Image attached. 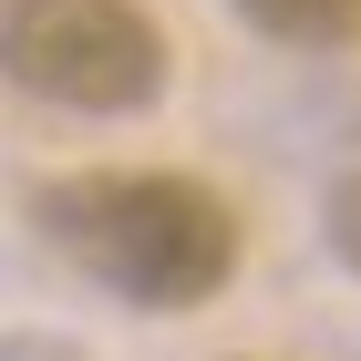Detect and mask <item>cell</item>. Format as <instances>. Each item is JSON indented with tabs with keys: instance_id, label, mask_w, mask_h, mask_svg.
I'll use <instances>...</instances> for the list:
<instances>
[{
	"instance_id": "obj_1",
	"label": "cell",
	"mask_w": 361,
	"mask_h": 361,
	"mask_svg": "<svg viewBox=\"0 0 361 361\" xmlns=\"http://www.w3.org/2000/svg\"><path fill=\"white\" fill-rule=\"evenodd\" d=\"M31 238L135 310H207L248 258V227L207 176L176 166H73L31 186Z\"/></svg>"
},
{
	"instance_id": "obj_2",
	"label": "cell",
	"mask_w": 361,
	"mask_h": 361,
	"mask_svg": "<svg viewBox=\"0 0 361 361\" xmlns=\"http://www.w3.org/2000/svg\"><path fill=\"white\" fill-rule=\"evenodd\" d=\"M0 73L52 114L124 124L166 104L176 52L145 0H0Z\"/></svg>"
},
{
	"instance_id": "obj_3",
	"label": "cell",
	"mask_w": 361,
	"mask_h": 361,
	"mask_svg": "<svg viewBox=\"0 0 361 361\" xmlns=\"http://www.w3.org/2000/svg\"><path fill=\"white\" fill-rule=\"evenodd\" d=\"M227 11L279 52H351L361 42V0H227Z\"/></svg>"
},
{
	"instance_id": "obj_4",
	"label": "cell",
	"mask_w": 361,
	"mask_h": 361,
	"mask_svg": "<svg viewBox=\"0 0 361 361\" xmlns=\"http://www.w3.org/2000/svg\"><path fill=\"white\" fill-rule=\"evenodd\" d=\"M320 227H331V258H341V269L361 279V166H351V176L331 186V207H320Z\"/></svg>"
}]
</instances>
